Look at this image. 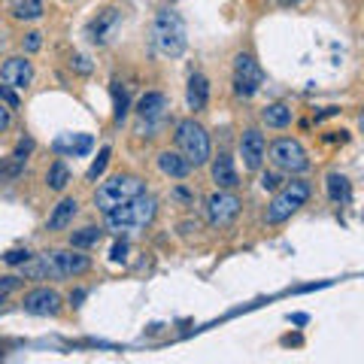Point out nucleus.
<instances>
[{
  "instance_id": "nucleus-1",
  "label": "nucleus",
  "mask_w": 364,
  "mask_h": 364,
  "mask_svg": "<svg viewBox=\"0 0 364 364\" xmlns=\"http://www.w3.org/2000/svg\"><path fill=\"white\" fill-rule=\"evenodd\" d=\"M91 267V258L82 252H73V249H52V252H43L36 261L27 264L22 273L27 279H64V276H79Z\"/></svg>"
},
{
  "instance_id": "nucleus-2",
  "label": "nucleus",
  "mask_w": 364,
  "mask_h": 364,
  "mask_svg": "<svg viewBox=\"0 0 364 364\" xmlns=\"http://www.w3.org/2000/svg\"><path fill=\"white\" fill-rule=\"evenodd\" d=\"M155 213H158L155 197H149V195H143V191H140L136 197L125 200L122 206L109 209L106 225H109V231H115V234H136V231H143V227L152 225Z\"/></svg>"
},
{
  "instance_id": "nucleus-3",
  "label": "nucleus",
  "mask_w": 364,
  "mask_h": 364,
  "mask_svg": "<svg viewBox=\"0 0 364 364\" xmlns=\"http://www.w3.org/2000/svg\"><path fill=\"white\" fill-rule=\"evenodd\" d=\"M152 43L164 58H179L188 46V34H186V22L176 13H158L152 24Z\"/></svg>"
},
{
  "instance_id": "nucleus-4",
  "label": "nucleus",
  "mask_w": 364,
  "mask_h": 364,
  "mask_svg": "<svg viewBox=\"0 0 364 364\" xmlns=\"http://www.w3.org/2000/svg\"><path fill=\"white\" fill-rule=\"evenodd\" d=\"M176 146H179V155L191 167H200V164L209 161V134L195 118H186V122L176 125Z\"/></svg>"
},
{
  "instance_id": "nucleus-5",
  "label": "nucleus",
  "mask_w": 364,
  "mask_h": 364,
  "mask_svg": "<svg viewBox=\"0 0 364 364\" xmlns=\"http://www.w3.org/2000/svg\"><path fill=\"white\" fill-rule=\"evenodd\" d=\"M307 200H309V182L295 179V182H288V186L270 200V206H267V213H264V218H267V225H279V222H286V218L295 216L298 209L307 204Z\"/></svg>"
},
{
  "instance_id": "nucleus-6",
  "label": "nucleus",
  "mask_w": 364,
  "mask_h": 364,
  "mask_svg": "<svg viewBox=\"0 0 364 364\" xmlns=\"http://www.w3.org/2000/svg\"><path fill=\"white\" fill-rule=\"evenodd\" d=\"M140 191H143V182L140 179L127 176V173H118V176L100 182V188H97V195H94V204H97L100 213H109V209L122 206L125 200L136 197Z\"/></svg>"
},
{
  "instance_id": "nucleus-7",
  "label": "nucleus",
  "mask_w": 364,
  "mask_h": 364,
  "mask_svg": "<svg viewBox=\"0 0 364 364\" xmlns=\"http://www.w3.org/2000/svg\"><path fill=\"white\" fill-rule=\"evenodd\" d=\"M270 161L276 170H286V173H304L309 167V158L304 152V146L298 140H288V136H282L270 146Z\"/></svg>"
},
{
  "instance_id": "nucleus-8",
  "label": "nucleus",
  "mask_w": 364,
  "mask_h": 364,
  "mask_svg": "<svg viewBox=\"0 0 364 364\" xmlns=\"http://www.w3.org/2000/svg\"><path fill=\"white\" fill-rule=\"evenodd\" d=\"M261 82H264V73H261L258 64H255V58L240 52L234 58V91H237V97H255L261 88Z\"/></svg>"
},
{
  "instance_id": "nucleus-9",
  "label": "nucleus",
  "mask_w": 364,
  "mask_h": 364,
  "mask_svg": "<svg viewBox=\"0 0 364 364\" xmlns=\"http://www.w3.org/2000/svg\"><path fill=\"white\" fill-rule=\"evenodd\" d=\"M240 197L231 195L227 188H218L213 191V195L206 197V218L213 227H227L234 222L237 216H240Z\"/></svg>"
},
{
  "instance_id": "nucleus-10",
  "label": "nucleus",
  "mask_w": 364,
  "mask_h": 364,
  "mask_svg": "<svg viewBox=\"0 0 364 364\" xmlns=\"http://www.w3.org/2000/svg\"><path fill=\"white\" fill-rule=\"evenodd\" d=\"M122 22H125L122 9L109 6V9H104V13H97V18H91V22H88L85 36L94 46H109V43L115 40V34H118V27H122Z\"/></svg>"
},
{
  "instance_id": "nucleus-11",
  "label": "nucleus",
  "mask_w": 364,
  "mask_h": 364,
  "mask_svg": "<svg viewBox=\"0 0 364 364\" xmlns=\"http://www.w3.org/2000/svg\"><path fill=\"white\" fill-rule=\"evenodd\" d=\"M167 109H170V104L161 91H146L140 97V104H136V115H140V122L146 125V131H155V127L164 122Z\"/></svg>"
},
{
  "instance_id": "nucleus-12",
  "label": "nucleus",
  "mask_w": 364,
  "mask_h": 364,
  "mask_svg": "<svg viewBox=\"0 0 364 364\" xmlns=\"http://www.w3.org/2000/svg\"><path fill=\"white\" fill-rule=\"evenodd\" d=\"M240 155H243V164L246 170H258L264 164V155H267V143H264V134L258 127H249L243 131L240 136Z\"/></svg>"
},
{
  "instance_id": "nucleus-13",
  "label": "nucleus",
  "mask_w": 364,
  "mask_h": 364,
  "mask_svg": "<svg viewBox=\"0 0 364 364\" xmlns=\"http://www.w3.org/2000/svg\"><path fill=\"white\" fill-rule=\"evenodd\" d=\"M61 309V295L55 288H34L24 295V313L31 316H55Z\"/></svg>"
},
{
  "instance_id": "nucleus-14",
  "label": "nucleus",
  "mask_w": 364,
  "mask_h": 364,
  "mask_svg": "<svg viewBox=\"0 0 364 364\" xmlns=\"http://www.w3.org/2000/svg\"><path fill=\"white\" fill-rule=\"evenodd\" d=\"M0 79H4L9 88H27V85H31V79H34L31 61H24V58H9L4 67H0Z\"/></svg>"
},
{
  "instance_id": "nucleus-15",
  "label": "nucleus",
  "mask_w": 364,
  "mask_h": 364,
  "mask_svg": "<svg viewBox=\"0 0 364 364\" xmlns=\"http://www.w3.org/2000/svg\"><path fill=\"white\" fill-rule=\"evenodd\" d=\"M52 149L58 155H88L94 149V136L91 134H61L52 143Z\"/></svg>"
},
{
  "instance_id": "nucleus-16",
  "label": "nucleus",
  "mask_w": 364,
  "mask_h": 364,
  "mask_svg": "<svg viewBox=\"0 0 364 364\" xmlns=\"http://www.w3.org/2000/svg\"><path fill=\"white\" fill-rule=\"evenodd\" d=\"M213 182L218 188H227V191L240 186V176H237V170H234L231 155H218V158L213 161Z\"/></svg>"
},
{
  "instance_id": "nucleus-17",
  "label": "nucleus",
  "mask_w": 364,
  "mask_h": 364,
  "mask_svg": "<svg viewBox=\"0 0 364 364\" xmlns=\"http://www.w3.org/2000/svg\"><path fill=\"white\" fill-rule=\"evenodd\" d=\"M76 213H79L76 197H64L61 204L52 209V216H49V231H64V227H70L73 218H76Z\"/></svg>"
},
{
  "instance_id": "nucleus-18",
  "label": "nucleus",
  "mask_w": 364,
  "mask_h": 364,
  "mask_svg": "<svg viewBox=\"0 0 364 364\" xmlns=\"http://www.w3.org/2000/svg\"><path fill=\"white\" fill-rule=\"evenodd\" d=\"M158 167H161L164 176H170V179H186L191 173V164L182 158L179 152H161L158 155Z\"/></svg>"
},
{
  "instance_id": "nucleus-19",
  "label": "nucleus",
  "mask_w": 364,
  "mask_h": 364,
  "mask_svg": "<svg viewBox=\"0 0 364 364\" xmlns=\"http://www.w3.org/2000/svg\"><path fill=\"white\" fill-rule=\"evenodd\" d=\"M188 109H195V113H200V109H206V100H209V82L204 73H195V76L188 79Z\"/></svg>"
},
{
  "instance_id": "nucleus-20",
  "label": "nucleus",
  "mask_w": 364,
  "mask_h": 364,
  "mask_svg": "<svg viewBox=\"0 0 364 364\" xmlns=\"http://www.w3.org/2000/svg\"><path fill=\"white\" fill-rule=\"evenodd\" d=\"M325 186H328V197L334 200V204H349V179L343 176V173H328V179H325Z\"/></svg>"
},
{
  "instance_id": "nucleus-21",
  "label": "nucleus",
  "mask_w": 364,
  "mask_h": 364,
  "mask_svg": "<svg viewBox=\"0 0 364 364\" xmlns=\"http://www.w3.org/2000/svg\"><path fill=\"white\" fill-rule=\"evenodd\" d=\"M261 122L267 127H288L291 125V109L286 104H267L261 109Z\"/></svg>"
},
{
  "instance_id": "nucleus-22",
  "label": "nucleus",
  "mask_w": 364,
  "mask_h": 364,
  "mask_svg": "<svg viewBox=\"0 0 364 364\" xmlns=\"http://www.w3.org/2000/svg\"><path fill=\"white\" fill-rule=\"evenodd\" d=\"M13 15L22 22H36L43 18V0H13Z\"/></svg>"
},
{
  "instance_id": "nucleus-23",
  "label": "nucleus",
  "mask_w": 364,
  "mask_h": 364,
  "mask_svg": "<svg viewBox=\"0 0 364 364\" xmlns=\"http://www.w3.org/2000/svg\"><path fill=\"white\" fill-rule=\"evenodd\" d=\"M67 182H70V170H67V164L64 161H55L49 173H46V186H49L52 191H64L67 188Z\"/></svg>"
},
{
  "instance_id": "nucleus-24",
  "label": "nucleus",
  "mask_w": 364,
  "mask_h": 364,
  "mask_svg": "<svg viewBox=\"0 0 364 364\" xmlns=\"http://www.w3.org/2000/svg\"><path fill=\"white\" fill-rule=\"evenodd\" d=\"M100 237H104V231L94 227V225H88V227H82V231H73L70 234V246H73V249H85V246L100 243Z\"/></svg>"
},
{
  "instance_id": "nucleus-25",
  "label": "nucleus",
  "mask_w": 364,
  "mask_h": 364,
  "mask_svg": "<svg viewBox=\"0 0 364 364\" xmlns=\"http://www.w3.org/2000/svg\"><path fill=\"white\" fill-rule=\"evenodd\" d=\"M109 155H113V152H109V146H104V149L97 152V158H94V164H91V167H88V179H91V182L104 176V170H106V164H109Z\"/></svg>"
},
{
  "instance_id": "nucleus-26",
  "label": "nucleus",
  "mask_w": 364,
  "mask_h": 364,
  "mask_svg": "<svg viewBox=\"0 0 364 364\" xmlns=\"http://www.w3.org/2000/svg\"><path fill=\"white\" fill-rule=\"evenodd\" d=\"M113 94H115V122L122 125L127 115V91L118 88V82H113Z\"/></svg>"
},
{
  "instance_id": "nucleus-27",
  "label": "nucleus",
  "mask_w": 364,
  "mask_h": 364,
  "mask_svg": "<svg viewBox=\"0 0 364 364\" xmlns=\"http://www.w3.org/2000/svg\"><path fill=\"white\" fill-rule=\"evenodd\" d=\"M0 104H6L9 109H18V94H15V91L9 88V85H6V82H4V85H0Z\"/></svg>"
},
{
  "instance_id": "nucleus-28",
  "label": "nucleus",
  "mask_w": 364,
  "mask_h": 364,
  "mask_svg": "<svg viewBox=\"0 0 364 364\" xmlns=\"http://www.w3.org/2000/svg\"><path fill=\"white\" fill-rule=\"evenodd\" d=\"M73 70H76V73H82V76H88V73H91V61L85 58V55H73Z\"/></svg>"
},
{
  "instance_id": "nucleus-29",
  "label": "nucleus",
  "mask_w": 364,
  "mask_h": 364,
  "mask_svg": "<svg viewBox=\"0 0 364 364\" xmlns=\"http://www.w3.org/2000/svg\"><path fill=\"white\" fill-rule=\"evenodd\" d=\"M27 258H31V252H27V249H13V252H6V255H4V261H6V264H24Z\"/></svg>"
},
{
  "instance_id": "nucleus-30",
  "label": "nucleus",
  "mask_w": 364,
  "mask_h": 364,
  "mask_svg": "<svg viewBox=\"0 0 364 364\" xmlns=\"http://www.w3.org/2000/svg\"><path fill=\"white\" fill-rule=\"evenodd\" d=\"M109 258H113V261H125L127 258V243L125 240H115L113 249H109Z\"/></svg>"
},
{
  "instance_id": "nucleus-31",
  "label": "nucleus",
  "mask_w": 364,
  "mask_h": 364,
  "mask_svg": "<svg viewBox=\"0 0 364 364\" xmlns=\"http://www.w3.org/2000/svg\"><path fill=\"white\" fill-rule=\"evenodd\" d=\"M18 286H22L18 276H0V295H9V291H15Z\"/></svg>"
},
{
  "instance_id": "nucleus-32",
  "label": "nucleus",
  "mask_w": 364,
  "mask_h": 364,
  "mask_svg": "<svg viewBox=\"0 0 364 364\" xmlns=\"http://www.w3.org/2000/svg\"><path fill=\"white\" fill-rule=\"evenodd\" d=\"M31 149H34V140H31V136H27V140H22V143H18L15 146V152H13V158H27V155H31Z\"/></svg>"
},
{
  "instance_id": "nucleus-33",
  "label": "nucleus",
  "mask_w": 364,
  "mask_h": 364,
  "mask_svg": "<svg viewBox=\"0 0 364 364\" xmlns=\"http://www.w3.org/2000/svg\"><path fill=\"white\" fill-rule=\"evenodd\" d=\"M40 46H43V34H27L24 36V52H36V49H40Z\"/></svg>"
},
{
  "instance_id": "nucleus-34",
  "label": "nucleus",
  "mask_w": 364,
  "mask_h": 364,
  "mask_svg": "<svg viewBox=\"0 0 364 364\" xmlns=\"http://www.w3.org/2000/svg\"><path fill=\"white\" fill-rule=\"evenodd\" d=\"M261 188L264 191H276L279 188V176H276V173H264V176H261Z\"/></svg>"
},
{
  "instance_id": "nucleus-35",
  "label": "nucleus",
  "mask_w": 364,
  "mask_h": 364,
  "mask_svg": "<svg viewBox=\"0 0 364 364\" xmlns=\"http://www.w3.org/2000/svg\"><path fill=\"white\" fill-rule=\"evenodd\" d=\"M9 125H13V109L6 104H0V131H6Z\"/></svg>"
},
{
  "instance_id": "nucleus-36",
  "label": "nucleus",
  "mask_w": 364,
  "mask_h": 364,
  "mask_svg": "<svg viewBox=\"0 0 364 364\" xmlns=\"http://www.w3.org/2000/svg\"><path fill=\"white\" fill-rule=\"evenodd\" d=\"M85 295H88L85 288H76V291L70 295V304H73V307H79V300H85Z\"/></svg>"
},
{
  "instance_id": "nucleus-37",
  "label": "nucleus",
  "mask_w": 364,
  "mask_h": 364,
  "mask_svg": "<svg viewBox=\"0 0 364 364\" xmlns=\"http://www.w3.org/2000/svg\"><path fill=\"white\" fill-rule=\"evenodd\" d=\"M173 195H176L179 200H191V195H188V191H186V188H176V191H173Z\"/></svg>"
},
{
  "instance_id": "nucleus-38",
  "label": "nucleus",
  "mask_w": 364,
  "mask_h": 364,
  "mask_svg": "<svg viewBox=\"0 0 364 364\" xmlns=\"http://www.w3.org/2000/svg\"><path fill=\"white\" fill-rule=\"evenodd\" d=\"M291 322H295V325H304V322H307V316H304V313H298V316H291Z\"/></svg>"
},
{
  "instance_id": "nucleus-39",
  "label": "nucleus",
  "mask_w": 364,
  "mask_h": 364,
  "mask_svg": "<svg viewBox=\"0 0 364 364\" xmlns=\"http://www.w3.org/2000/svg\"><path fill=\"white\" fill-rule=\"evenodd\" d=\"M282 6H295V4H300V0H279Z\"/></svg>"
},
{
  "instance_id": "nucleus-40",
  "label": "nucleus",
  "mask_w": 364,
  "mask_h": 364,
  "mask_svg": "<svg viewBox=\"0 0 364 364\" xmlns=\"http://www.w3.org/2000/svg\"><path fill=\"white\" fill-rule=\"evenodd\" d=\"M6 304V295H0V307H4Z\"/></svg>"
}]
</instances>
